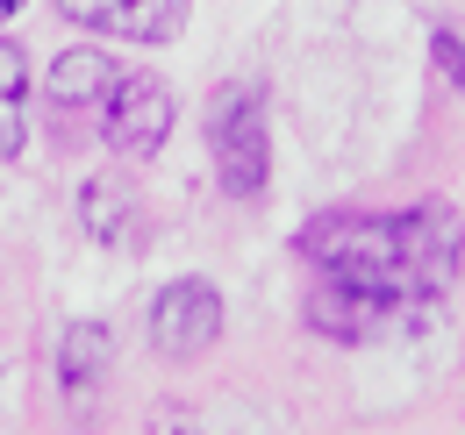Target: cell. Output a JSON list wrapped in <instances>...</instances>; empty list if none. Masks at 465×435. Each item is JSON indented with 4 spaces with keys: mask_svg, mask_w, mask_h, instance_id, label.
<instances>
[{
    "mask_svg": "<svg viewBox=\"0 0 465 435\" xmlns=\"http://www.w3.org/2000/svg\"><path fill=\"white\" fill-rule=\"evenodd\" d=\"M301 257L315 278L358 293L380 322H408L459 272V215L444 200L408 215H322L301 228Z\"/></svg>",
    "mask_w": 465,
    "mask_h": 435,
    "instance_id": "6da1fadb",
    "label": "cell"
},
{
    "mask_svg": "<svg viewBox=\"0 0 465 435\" xmlns=\"http://www.w3.org/2000/svg\"><path fill=\"white\" fill-rule=\"evenodd\" d=\"M193 0H58L64 22L94 29V36H122V44H179Z\"/></svg>",
    "mask_w": 465,
    "mask_h": 435,
    "instance_id": "5b68a950",
    "label": "cell"
},
{
    "mask_svg": "<svg viewBox=\"0 0 465 435\" xmlns=\"http://www.w3.org/2000/svg\"><path fill=\"white\" fill-rule=\"evenodd\" d=\"M79 215H86V236L94 243H122L129 236V215H136V200H129V186L122 179H86V193H79Z\"/></svg>",
    "mask_w": 465,
    "mask_h": 435,
    "instance_id": "9c48e42d",
    "label": "cell"
},
{
    "mask_svg": "<svg viewBox=\"0 0 465 435\" xmlns=\"http://www.w3.org/2000/svg\"><path fill=\"white\" fill-rule=\"evenodd\" d=\"M101 136L122 158H158L173 136V86L158 72H115V86L101 101Z\"/></svg>",
    "mask_w": 465,
    "mask_h": 435,
    "instance_id": "3957f363",
    "label": "cell"
},
{
    "mask_svg": "<svg viewBox=\"0 0 465 435\" xmlns=\"http://www.w3.org/2000/svg\"><path fill=\"white\" fill-rule=\"evenodd\" d=\"M208 158H215V179L230 200H258L265 179H272V129H265V101L258 86H215L208 101Z\"/></svg>",
    "mask_w": 465,
    "mask_h": 435,
    "instance_id": "7a4b0ae2",
    "label": "cell"
},
{
    "mask_svg": "<svg viewBox=\"0 0 465 435\" xmlns=\"http://www.w3.org/2000/svg\"><path fill=\"white\" fill-rule=\"evenodd\" d=\"M437 64H444L451 79H465V44L459 36H437Z\"/></svg>",
    "mask_w": 465,
    "mask_h": 435,
    "instance_id": "30bf717a",
    "label": "cell"
},
{
    "mask_svg": "<svg viewBox=\"0 0 465 435\" xmlns=\"http://www.w3.org/2000/svg\"><path fill=\"white\" fill-rule=\"evenodd\" d=\"M108 86H115V64H108V51H64L58 64H51V101H64V108H101L108 101Z\"/></svg>",
    "mask_w": 465,
    "mask_h": 435,
    "instance_id": "8992f818",
    "label": "cell"
},
{
    "mask_svg": "<svg viewBox=\"0 0 465 435\" xmlns=\"http://www.w3.org/2000/svg\"><path fill=\"white\" fill-rule=\"evenodd\" d=\"M29 143V57L0 44V158H22Z\"/></svg>",
    "mask_w": 465,
    "mask_h": 435,
    "instance_id": "ba28073f",
    "label": "cell"
},
{
    "mask_svg": "<svg viewBox=\"0 0 465 435\" xmlns=\"http://www.w3.org/2000/svg\"><path fill=\"white\" fill-rule=\"evenodd\" d=\"M22 7H29V0H0V29H7V22L22 14Z\"/></svg>",
    "mask_w": 465,
    "mask_h": 435,
    "instance_id": "8fae6325",
    "label": "cell"
},
{
    "mask_svg": "<svg viewBox=\"0 0 465 435\" xmlns=\"http://www.w3.org/2000/svg\"><path fill=\"white\" fill-rule=\"evenodd\" d=\"M108 328L101 322H72L64 328V343H58V372H64V392L72 400H86L94 385H101V372H108Z\"/></svg>",
    "mask_w": 465,
    "mask_h": 435,
    "instance_id": "52a82bcc",
    "label": "cell"
},
{
    "mask_svg": "<svg viewBox=\"0 0 465 435\" xmlns=\"http://www.w3.org/2000/svg\"><path fill=\"white\" fill-rule=\"evenodd\" d=\"M215 335H223V293L208 278H173L151 300V343H158V357L186 364V357L215 350Z\"/></svg>",
    "mask_w": 465,
    "mask_h": 435,
    "instance_id": "277c9868",
    "label": "cell"
}]
</instances>
